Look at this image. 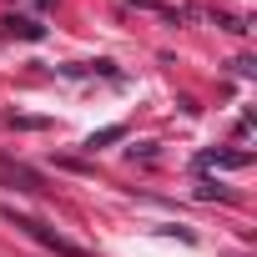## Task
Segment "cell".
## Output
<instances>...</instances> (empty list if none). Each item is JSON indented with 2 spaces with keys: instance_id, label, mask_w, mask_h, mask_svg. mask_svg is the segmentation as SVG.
Here are the masks:
<instances>
[{
  "instance_id": "obj_1",
  "label": "cell",
  "mask_w": 257,
  "mask_h": 257,
  "mask_svg": "<svg viewBox=\"0 0 257 257\" xmlns=\"http://www.w3.org/2000/svg\"><path fill=\"white\" fill-rule=\"evenodd\" d=\"M0 212H6V222L11 227H21L31 242H41L46 252H56V257H86V247H76L71 237H61L56 227H46V222H36V217H26V212H16V207H0Z\"/></svg>"
},
{
  "instance_id": "obj_2",
  "label": "cell",
  "mask_w": 257,
  "mask_h": 257,
  "mask_svg": "<svg viewBox=\"0 0 257 257\" xmlns=\"http://www.w3.org/2000/svg\"><path fill=\"white\" fill-rule=\"evenodd\" d=\"M0 182H6V187H16V192H26V197L46 192L41 172H36V167H26V162H11V157H0Z\"/></svg>"
},
{
  "instance_id": "obj_3",
  "label": "cell",
  "mask_w": 257,
  "mask_h": 257,
  "mask_svg": "<svg viewBox=\"0 0 257 257\" xmlns=\"http://www.w3.org/2000/svg\"><path fill=\"white\" fill-rule=\"evenodd\" d=\"M6 31H11V36H21V41H46V26H41V21H31V16H6Z\"/></svg>"
},
{
  "instance_id": "obj_4",
  "label": "cell",
  "mask_w": 257,
  "mask_h": 257,
  "mask_svg": "<svg viewBox=\"0 0 257 257\" xmlns=\"http://www.w3.org/2000/svg\"><path fill=\"white\" fill-rule=\"evenodd\" d=\"M121 137H126V126H101V132L86 137V152H101V147H111V142H121Z\"/></svg>"
},
{
  "instance_id": "obj_5",
  "label": "cell",
  "mask_w": 257,
  "mask_h": 257,
  "mask_svg": "<svg viewBox=\"0 0 257 257\" xmlns=\"http://www.w3.org/2000/svg\"><path fill=\"white\" fill-rule=\"evenodd\" d=\"M6 121H11V126H21V132H46V126H51L46 116H6Z\"/></svg>"
},
{
  "instance_id": "obj_6",
  "label": "cell",
  "mask_w": 257,
  "mask_h": 257,
  "mask_svg": "<svg viewBox=\"0 0 257 257\" xmlns=\"http://www.w3.org/2000/svg\"><path fill=\"white\" fill-rule=\"evenodd\" d=\"M212 21H217L222 31H237V36H247V21H242V16H227V11H222V16H212Z\"/></svg>"
},
{
  "instance_id": "obj_7",
  "label": "cell",
  "mask_w": 257,
  "mask_h": 257,
  "mask_svg": "<svg viewBox=\"0 0 257 257\" xmlns=\"http://www.w3.org/2000/svg\"><path fill=\"white\" fill-rule=\"evenodd\" d=\"M197 197H207V202H212V197H217V202H222V197H227V192H222V187H217V182H202V187H197Z\"/></svg>"
}]
</instances>
